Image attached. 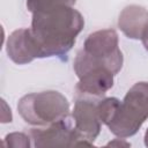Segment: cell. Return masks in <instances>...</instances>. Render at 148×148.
Masks as SVG:
<instances>
[{
  "label": "cell",
  "instance_id": "cell-1",
  "mask_svg": "<svg viewBox=\"0 0 148 148\" xmlns=\"http://www.w3.org/2000/svg\"><path fill=\"white\" fill-rule=\"evenodd\" d=\"M83 27L82 14L73 7L62 6L32 13L30 29L37 40L42 58L57 57L64 59L73 49Z\"/></svg>",
  "mask_w": 148,
  "mask_h": 148
},
{
  "label": "cell",
  "instance_id": "cell-2",
  "mask_svg": "<svg viewBox=\"0 0 148 148\" xmlns=\"http://www.w3.org/2000/svg\"><path fill=\"white\" fill-rule=\"evenodd\" d=\"M124 57L119 49L118 34L113 29H102L91 32L83 47L76 53L73 68L77 77L92 68L104 67L114 75L123 67Z\"/></svg>",
  "mask_w": 148,
  "mask_h": 148
},
{
  "label": "cell",
  "instance_id": "cell-3",
  "mask_svg": "<svg viewBox=\"0 0 148 148\" xmlns=\"http://www.w3.org/2000/svg\"><path fill=\"white\" fill-rule=\"evenodd\" d=\"M17 111L27 124L47 126L69 116V102L57 90L31 92L20 98Z\"/></svg>",
  "mask_w": 148,
  "mask_h": 148
},
{
  "label": "cell",
  "instance_id": "cell-4",
  "mask_svg": "<svg viewBox=\"0 0 148 148\" xmlns=\"http://www.w3.org/2000/svg\"><path fill=\"white\" fill-rule=\"evenodd\" d=\"M148 119V82L141 81L133 84L106 125L112 134L118 138H130L138 133Z\"/></svg>",
  "mask_w": 148,
  "mask_h": 148
},
{
  "label": "cell",
  "instance_id": "cell-5",
  "mask_svg": "<svg viewBox=\"0 0 148 148\" xmlns=\"http://www.w3.org/2000/svg\"><path fill=\"white\" fill-rule=\"evenodd\" d=\"M29 135L32 146L36 148L45 147H74V146H92L83 140L74 127L72 116L50 124L47 126H35L30 128Z\"/></svg>",
  "mask_w": 148,
  "mask_h": 148
},
{
  "label": "cell",
  "instance_id": "cell-6",
  "mask_svg": "<svg viewBox=\"0 0 148 148\" xmlns=\"http://www.w3.org/2000/svg\"><path fill=\"white\" fill-rule=\"evenodd\" d=\"M97 102L98 99L94 97H77L72 111V119L76 132L91 145H94V141L99 135L102 127Z\"/></svg>",
  "mask_w": 148,
  "mask_h": 148
},
{
  "label": "cell",
  "instance_id": "cell-7",
  "mask_svg": "<svg viewBox=\"0 0 148 148\" xmlns=\"http://www.w3.org/2000/svg\"><path fill=\"white\" fill-rule=\"evenodd\" d=\"M6 52L8 58L17 65H25L37 58H42L39 46L30 28L14 30L8 36Z\"/></svg>",
  "mask_w": 148,
  "mask_h": 148
},
{
  "label": "cell",
  "instance_id": "cell-8",
  "mask_svg": "<svg viewBox=\"0 0 148 148\" xmlns=\"http://www.w3.org/2000/svg\"><path fill=\"white\" fill-rule=\"evenodd\" d=\"M114 74L104 67L92 68L79 77L75 86L77 97H103L112 87Z\"/></svg>",
  "mask_w": 148,
  "mask_h": 148
},
{
  "label": "cell",
  "instance_id": "cell-9",
  "mask_svg": "<svg viewBox=\"0 0 148 148\" xmlns=\"http://www.w3.org/2000/svg\"><path fill=\"white\" fill-rule=\"evenodd\" d=\"M148 22V10L139 5L126 6L119 14L118 28L131 39H141L146 23Z\"/></svg>",
  "mask_w": 148,
  "mask_h": 148
},
{
  "label": "cell",
  "instance_id": "cell-10",
  "mask_svg": "<svg viewBox=\"0 0 148 148\" xmlns=\"http://www.w3.org/2000/svg\"><path fill=\"white\" fill-rule=\"evenodd\" d=\"M76 0H27V8L30 13L51 10L58 7H73Z\"/></svg>",
  "mask_w": 148,
  "mask_h": 148
},
{
  "label": "cell",
  "instance_id": "cell-11",
  "mask_svg": "<svg viewBox=\"0 0 148 148\" xmlns=\"http://www.w3.org/2000/svg\"><path fill=\"white\" fill-rule=\"evenodd\" d=\"M120 101L116 97H105L102 99H98L97 102V110H98V116L102 121V124L108 125L111 119L113 118L118 105Z\"/></svg>",
  "mask_w": 148,
  "mask_h": 148
},
{
  "label": "cell",
  "instance_id": "cell-12",
  "mask_svg": "<svg viewBox=\"0 0 148 148\" xmlns=\"http://www.w3.org/2000/svg\"><path fill=\"white\" fill-rule=\"evenodd\" d=\"M3 146L5 147H15V148H18V147L29 148L30 146H32V143H31V138L29 134L14 132V133H9L5 136Z\"/></svg>",
  "mask_w": 148,
  "mask_h": 148
},
{
  "label": "cell",
  "instance_id": "cell-13",
  "mask_svg": "<svg viewBox=\"0 0 148 148\" xmlns=\"http://www.w3.org/2000/svg\"><path fill=\"white\" fill-rule=\"evenodd\" d=\"M141 40H142L143 47L148 52V22L146 23V25L143 28V31H142V35H141Z\"/></svg>",
  "mask_w": 148,
  "mask_h": 148
},
{
  "label": "cell",
  "instance_id": "cell-14",
  "mask_svg": "<svg viewBox=\"0 0 148 148\" xmlns=\"http://www.w3.org/2000/svg\"><path fill=\"white\" fill-rule=\"evenodd\" d=\"M106 146H126V147H130L131 143L124 141V138H120V139H114L113 141L109 142Z\"/></svg>",
  "mask_w": 148,
  "mask_h": 148
},
{
  "label": "cell",
  "instance_id": "cell-15",
  "mask_svg": "<svg viewBox=\"0 0 148 148\" xmlns=\"http://www.w3.org/2000/svg\"><path fill=\"white\" fill-rule=\"evenodd\" d=\"M145 146L146 147H148V128H147V131H146V133H145Z\"/></svg>",
  "mask_w": 148,
  "mask_h": 148
}]
</instances>
